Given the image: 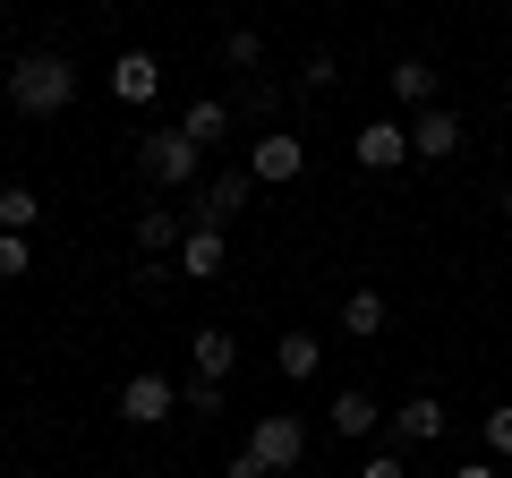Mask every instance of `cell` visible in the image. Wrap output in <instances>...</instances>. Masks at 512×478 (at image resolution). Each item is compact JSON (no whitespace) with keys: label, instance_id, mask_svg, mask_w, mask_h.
<instances>
[{"label":"cell","instance_id":"obj_1","mask_svg":"<svg viewBox=\"0 0 512 478\" xmlns=\"http://www.w3.org/2000/svg\"><path fill=\"white\" fill-rule=\"evenodd\" d=\"M9 103H18L26 120H60V111L77 103V60L69 52H18V69H9Z\"/></svg>","mask_w":512,"mask_h":478},{"label":"cell","instance_id":"obj_2","mask_svg":"<svg viewBox=\"0 0 512 478\" xmlns=\"http://www.w3.org/2000/svg\"><path fill=\"white\" fill-rule=\"evenodd\" d=\"M248 453L265 461L274 478H291L299 461H308V419H299V410H265V419H256V436H248Z\"/></svg>","mask_w":512,"mask_h":478},{"label":"cell","instance_id":"obj_3","mask_svg":"<svg viewBox=\"0 0 512 478\" xmlns=\"http://www.w3.org/2000/svg\"><path fill=\"white\" fill-rule=\"evenodd\" d=\"M197 163H205V154L188 146L180 129H154L146 146H137V171H146L154 188H197Z\"/></svg>","mask_w":512,"mask_h":478},{"label":"cell","instance_id":"obj_4","mask_svg":"<svg viewBox=\"0 0 512 478\" xmlns=\"http://www.w3.org/2000/svg\"><path fill=\"white\" fill-rule=\"evenodd\" d=\"M248 188H256V180H248V163H239V171H214V180L197 188V205H188V231H222V222L248 205Z\"/></svg>","mask_w":512,"mask_h":478},{"label":"cell","instance_id":"obj_5","mask_svg":"<svg viewBox=\"0 0 512 478\" xmlns=\"http://www.w3.org/2000/svg\"><path fill=\"white\" fill-rule=\"evenodd\" d=\"M171 410H180V385H171V376L137 368V376L120 385V419H128V427H163Z\"/></svg>","mask_w":512,"mask_h":478},{"label":"cell","instance_id":"obj_6","mask_svg":"<svg viewBox=\"0 0 512 478\" xmlns=\"http://www.w3.org/2000/svg\"><path fill=\"white\" fill-rule=\"evenodd\" d=\"M461 137H470V129H461V111H444V103L410 120V154H419V163H453Z\"/></svg>","mask_w":512,"mask_h":478},{"label":"cell","instance_id":"obj_7","mask_svg":"<svg viewBox=\"0 0 512 478\" xmlns=\"http://www.w3.org/2000/svg\"><path fill=\"white\" fill-rule=\"evenodd\" d=\"M299 171H308V146H299V137L291 129H274V137H256V146H248V180H299Z\"/></svg>","mask_w":512,"mask_h":478},{"label":"cell","instance_id":"obj_8","mask_svg":"<svg viewBox=\"0 0 512 478\" xmlns=\"http://www.w3.org/2000/svg\"><path fill=\"white\" fill-rule=\"evenodd\" d=\"M325 427H333V436H350V444H359V436H376V427H384V402H376L367 385H342V393L325 402Z\"/></svg>","mask_w":512,"mask_h":478},{"label":"cell","instance_id":"obj_9","mask_svg":"<svg viewBox=\"0 0 512 478\" xmlns=\"http://www.w3.org/2000/svg\"><path fill=\"white\" fill-rule=\"evenodd\" d=\"M350 146H359V171H402L410 163V129L402 120H367Z\"/></svg>","mask_w":512,"mask_h":478},{"label":"cell","instance_id":"obj_10","mask_svg":"<svg viewBox=\"0 0 512 478\" xmlns=\"http://www.w3.org/2000/svg\"><path fill=\"white\" fill-rule=\"evenodd\" d=\"M444 436V402L436 393H410L402 410H393V453H419V444Z\"/></svg>","mask_w":512,"mask_h":478},{"label":"cell","instance_id":"obj_11","mask_svg":"<svg viewBox=\"0 0 512 478\" xmlns=\"http://www.w3.org/2000/svg\"><path fill=\"white\" fill-rule=\"evenodd\" d=\"M154 86H163L154 52H120L111 60V94H120V103H154Z\"/></svg>","mask_w":512,"mask_h":478},{"label":"cell","instance_id":"obj_12","mask_svg":"<svg viewBox=\"0 0 512 478\" xmlns=\"http://www.w3.org/2000/svg\"><path fill=\"white\" fill-rule=\"evenodd\" d=\"M384 86H393V103H410V120H419V111H436V69H427V60H393V77H384Z\"/></svg>","mask_w":512,"mask_h":478},{"label":"cell","instance_id":"obj_13","mask_svg":"<svg viewBox=\"0 0 512 478\" xmlns=\"http://www.w3.org/2000/svg\"><path fill=\"white\" fill-rule=\"evenodd\" d=\"M180 137H188L197 154H205V146H222V137H231V111H222L214 94H197V103L180 111Z\"/></svg>","mask_w":512,"mask_h":478},{"label":"cell","instance_id":"obj_14","mask_svg":"<svg viewBox=\"0 0 512 478\" xmlns=\"http://www.w3.org/2000/svg\"><path fill=\"white\" fill-rule=\"evenodd\" d=\"M188 359H197V376H214V385H222V376L239 368V342L222 325H205V333H188Z\"/></svg>","mask_w":512,"mask_h":478},{"label":"cell","instance_id":"obj_15","mask_svg":"<svg viewBox=\"0 0 512 478\" xmlns=\"http://www.w3.org/2000/svg\"><path fill=\"white\" fill-rule=\"evenodd\" d=\"M384 325H393V308H384V291H350V299H342V333H350V342H376Z\"/></svg>","mask_w":512,"mask_h":478},{"label":"cell","instance_id":"obj_16","mask_svg":"<svg viewBox=\"0 0 512 478\" xmlns=\"http://www.w3.org/2000/svg\"><path fill=\"white\" fill-rule=\"evenodd\" d=\"M274 368L291 376V385H308V376L325 368V342H316V333H282V342H274Z\"/></svg>","mask_w":512,"mask_h":478},{"label":"cell","instance_id":"obj_17","mask_svg":"<svg viewBox=\"0 0 512 478\" xmlns=\"http://www.w3.org/2000/svg\"><path fill=\"white\" fill-rule=\"evenodd\" d=\"M180 239H188L180 214H163V205H146V214H137V248H146L154 265H163V248H180Z\"/></svg>","mask_w":512,"mask_h":478},{"label":"cell","instance_id":"obj_18","mask_svg":"<svg viewBox=\"0 0 512 478\" xmlns=\"http://www.w3.org/2000/svg\"><path fill=\"white\" fill-rule=\"evenodd\" d=\"M180 274H197V282L222 274V231H188L180 239Z\"/></svg>","mask_w":512,"mask_h":478},{"label":"cell","instance_id":"obj_19","mask_svg":"<svg viewBox=\"0 0 512 478\" xmlns=\"http://www.w3.org/2000/svg\"><path fill=\"white\" fill-rule=\"evenodd\" d=\"M35 214H43V197H35V188H18V180H9V188H0V231H35Z\"/></svg>","mask_w":512,"mask_h":478},{"label":"cell","instance_id":"obj_20","mask_svg":"<svg viewBox=\"0 0 512 478\" xmlns=\"http://www.w3.org/2000/svg\"><path fill=\"white\" fill-rule=\"evenodd\" d=\"M222 60H231V69H256V60H265V35H256V26H231V35H222Z\"/></svg>","mask_w":512,"mask_h":478},{"label":"cell","instance_id":"obj_21","mask_svg":"<svg viewBox=\"0 0 512 478\" xmlns=\"http://www.w3.org/2000/svg\"><path fill=\"white\" fill-rule=\"evenodd\" d=\"M18 274H35V248L18 231H0V282H18Z\"/></svg>","mask_w":512,"mask_h":478},{"label":"cell","instance_id":"obj_22","mask_svg":"<svg viewBox=\"0 0 512 478\" xmlns=\"http://www.w3.org/2000/svg\"><path fill=\"white\" fill-rule=\"evenodd\" d=\"M478 436H487V461H512V410H487Z\"/></svg>","mask_w":512,"mask_h":478},{"label":"cell","instance_id":"obj_23","mask_svg":"<svg viewBox=\"0 0 512 478\" xmlns=\"http://www.w3.org/2000/svg\"><path fill=\"white\" fill-rule=\"evenodd\" d=\"M180 410H222V385H214V376H188V385H180Z\"/></svg>","mask_w":512,"mask_h":478},{"label":"cell","instance_id":"obj_24","mask_svg":"<svg viewBox=\"0 0 512 478\" xmlns=\"http://www.w3.org/2000/svg\"><path fill=\"white\" fill-rule=\"evenodd\" d=\"M299 77H308V86H316V94H325V86H333V77H342V60H333V52H308V69H299Z\"/></svg>","mask_w":512,"mask_h":478},{"label":"cell","instance_id":"obj_25","mask_svg":"<svg viewBox=\"0 0 512 478\" xmlns=\"http://www.w3.org/2000/svg\"><path fill=\"white\" fill-rule=\"evenodd\" d=\"M359 478H410V461H402V453H367Z\"/></svg>","mask_w":512,"mask_h":478},{"label":"cell","instance_id":"obj_26","mask_svg":"<svg viewBox=\"0 0 512 478\" xmlns=\"http://www.w3.org/2000/svg\"><path fill=\"white\" fill-rule=\"evenodd\" d=\"M222 478H274V470H265L256 453H231V461H222Z\"/></svg>","mask_w":512,"mask_h":478},{"label":"cell","instance_id":"obj_27","mask_svg":"<svg viewBox=\"0 0 512 478\" xmlns=\"http://www.w3.org/2000/svg\"><path fill=\"white\" fill-rule=\"evenodd\" d=\"M453 478H495V461H461V470Z\"/></svg>","mask_w":512,"mask_h":478},{"label":"cell","instance_id":"obj_28","mask_svg":"<svg viewBox=\"0 0 512 478\" xmlns=\"http://www.w3.org/2000/svg\"><path fill=\"white\" fill-rule=\"evenodd\" d=\"M504 222H512V188H504Z\"/></svg>","mask_w":512,"mask_h":478}]
</instances>
